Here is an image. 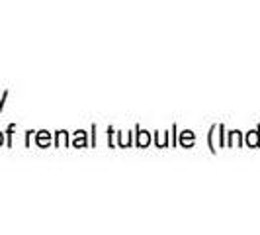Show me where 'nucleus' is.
I'll list each match as a JSON object with an SVG mask.
<instances>
[]
</instances>
